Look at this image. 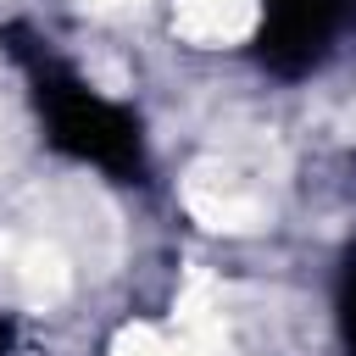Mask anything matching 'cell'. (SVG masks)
I'll return each mask as SVG.
<instances>
[{
  "mask_svg": "<svg viewBox=\"0 0 356 356\" xmlns=\"http://www.w3.org/2000/svg\"><path fill=\"white\" fill-rule=\"evenodd\" d=\"M0 44L22 67L28 100H33L39 122H44V139L61 156L106 172L111 184H150V145H145V128H139V117L128 106H117L95 83H83L78 67H67L50 50V39L33 33L28 22H6Z\"/></svg>",
  "mask_w": 356,
  "mask_h": 356,
  "instance_id": "obj_1",
  "label": "cell"
},
{
  "mask_svg": "<svg viewBox=\"0 0 356 356\" xmlns=\"http://www.w3.org/2000/svg\"><path fill=\"white\" fill-rule=\"evenodd\" d=\"M350 28H356V0H261L256 61L273 78H306L339 50Z\"/></svg>",
  "mask_w": 356,
  "mask_h": 356,
  "instance_id": "obj_2",
  "label": "cell"
},
{
  "mask_svg": "<svg viewBox=\"0 0 356 356\" xmlns=\"http://www.w3.org/2000/svg\"><path fill=\"white\" fill-rule=\"evenodd\" d=\"M334 306H339V339H345V356H356V267H350V261L339 267Z\"/></svg>",
  "mask_w": 356,
  "mask_h": 356,
  "instance_id": "obj_3",
  "label": "cell"
},
{
  "mask_svg": "<svg viewBox=\"0 0 356 356\" xmlns=\"http://www.w3.org/2000/svg\"><path fill=\"white\" fill-rule=\"evenodd\" d=\"M11 350H17V323L0 317V356H11Z\"/></svg>",
  "mask_w": 356,
  "mask_h": 356,
  "instance_id": "obj_4",
  "label": "cell"
},
{
  "mask_svg": "<svg viewBox=\"0 0 356 356\" xmlns=\"http://www.w3.org/2000/svg\"><path fill=\"white\" fill-rule=\"evenodd\" d=\"M345 261H350V267H356V239H350V256H345Z\"/></svg>",
  "mask_w": 356,
  "mask_h": 356,
  "instance_id": "obj_5",
  "label": "cell"
}]
</instances>
